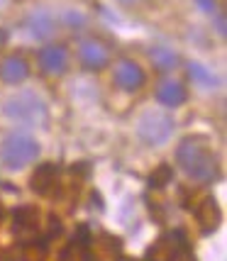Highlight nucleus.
<instances>
[{"label": "nucleus", "mask_w": 227, "mask_h": 261, "mask_svg": "<svg viewBox=\"0 0 227 261\" xmlns=\"http://www.w3.org/2000/svg\"><path fill=\"white\" fill-rule=\"evenodd\" d=\"M195 220H198V227L203 234H210L215 232L220 220H222V213H220V205H217L215 198H203L198 207H195Z\"/></svg>", "instance_id": "obj_7"}, {"label": "nucleus", "mask_w": 227, "mask_h": 261, "mask_svg": "<svg viewBox=\"0 0 227 261\" xmlns=\"http://www.w3.org/2000/svg\"><path fill=\"white\" fill-rule=\"evenodd\" d=\"M39 156V144L30 135H10L0 147V161L5 169H24Z\"/></svg>", "instance_id": "obj_2"}, {"label": "nucleus", "mask_w": 227, "mask_h": 261, "mask_svg": "<svg viewBox=\"0 0 227 261\" xmlns=\"http://www.w3.org/2000/svg\"><path fill=\"white\" fill-rule=\"evenodd\" d=\"M191 76H193L198 83H213V76H210L208 71H203L198 64H191Z\"/></svg>", "instance_id": "obj_19"}, {"label": "nucleus", "mask_w": 227, "mask_h": 261, "mask_svg": "<svg viewBox=\"0 0 227 261\" xmlns=\"http://www.w3.org/2000/svg\"><path fill=\"white\" fill-rule=\"evenodd\" d=\"M186 249H191L188 237L183 234L181 229H173V232L159 237L152 247H149L144 261H176Z\"/></svg>", "instance_id": "obj_4"}, {"label": "nucleus", "mask_w": 227, "mask_h": 261, "mask_svg": "<svg viewBox=\"0 0 227 261\" xmlns=\"http://www.w3.org/2000/svg\"><path fill=\"white\" fill-rule=\"evenodd\" d=\"M5 115L10 120H15V122H22V125H44L46 122L44 102L39 100L37 95H32V93H20L17 98L8 100Z\"/></svg>", "instance_id": "obj_3"}, {"label": "nucleus", "mask_w": 227, "mask_h": 261, "mask_svg": "<svg viewBox=\"0 0 227 261\" xmlns=\"http://www.w3.org/2000/svg\"><path fill=\"white\" fill-rule=\"evenodd\" d=\"M71 254H73V244H68L66 249H64L61 254H59V261H76L73 256H71Z\"/></svg>", "instance_id": "obj_21"}, {"label": "nucleus", "mask_w": 227, "mask_h": 261, "mask_svg": "<svg viewBox=\"0 0 227 261\" xmlns=\"http://www.w3.org/2000/svg\"><path fill=\"white\" fill-rule=\"evenodd\" d=\"M46 249H49V239H32L30 244H24V261H44Z\"/></svg>", "instance_id": "obj_15"}, {"label": "nucleus", "mask_w": 227, "mask_h": 261, "mask_svg": "<svg viewBox=\"0 0 227 261\" xmlns=\"http://www.w3.org/2000/svg\"><path fill=\"white\" fill-rule=\"evenodd\" d=\"M54 234H61V220L57 215H49V234H46V239H52Z\"/></svg>", "instance_id": "obj_20"}, {"label": "nucleus", "mask_w": 227, "mask_h": 261, "mask_svg": "<svg viewBox=\"0 0 227 261\" xmlns=\"http://www.w3.org/2000/svg\"><path fill=\"white\" fill-rule=\"evenodd\" d=\"M59 183V166L46 161V164H39L37 171L32 173L30 178V188H32L37 195H49Z\"/></svg>", "instance_id": "obj_6"}, {"label": "nucleus", "mask_w": 227, "mask_h": 261, "mask_svg": "<svg viewBox=\"0 0 227 261\" xmlns=\"http://www.w3.org/2000/svg\"><path fill=\"white\" fill-rule=\"evenodd\" d=\"M81 261H100L98 256H93L91 249H81Z\"/></svg>", "instance_id": "obj_22"}, {"label": "nucleus", "mask_w": 227, "mask_h": 261, "mask_svg": "<svg viewBox=\"0 0 227 261\" xmlns=\"http://www.w3.org/2000/svg\"><path fill=\"white\" fill-rule=\"evenodd\" d=\"M39 66L46 73H61L66 68V49L64 46H44L39 51Z\"/></svg>", "instance_id": "obj_9"}, {"label": "nucleus", "mask_w": 227, "mask_h": 261, "mask_svg": "<svg viewBox=\"0 0 227 261\" xmlns=\"http://www.w3.org/2000/svg\"><path fill=\"white\" fill-rule=\"evenodd\" d=\"M0 220H3V210H0Z\"/></svg>", "instance_id": "obj_25"}, {"label": "nucleus", "mask_w": 227, "mask_h": 261, "mask_svg": "<svg viewBox=\"0 0 227 261\" xmlns=\"http://www.w3.org/2000/svg\"><path fill=\"white\" fill-rule=\"evenodd\" d=\"M81 61L86 64V68H103L108 64V49L98 42H86L81 46Z\"/></svg>", "instance_id": "obj_11"}, {"label": "nucleus", "mask_w": 227, "mask_h": 261, "mask_svg": "<svg viewBox=\"0 0 227 261\" xmlns=\"http://www.w3.org/2000/svg\"><path fill=\"white\" fill-rule=\"evenodd\" d=\"M176 164L181 166V171L193 178L195 183H213L220 176V166H217V159L213 156L210 147L205 144L203 139H183L179 149H176Z\"/></svg>", "instance_id": "obj_1"}, {"label": "nucleus", "mask_w": 227, "mask_h": 261, "mask_svg": "<svg viewBox=\"0 0 227 261\" xmlns=\"http://www.w3.org/2000/svg\"><path fill=\"white\" fill-rule=\"evenodd\" d=\"M169 183H173V169H171V164H161V166H157L154 173L149 176V188L161 191V188H166Z\"/></svg>", "instance_id": "obj_14"}, {"label": "nucleus", "mask_w": 227, "mask_h": 261, "mask_svg": "<svg viewBox=\"0 0 227 261\" xmlns=\"http://www.w3.org/2000/svg\"><path fill=\"white\" fill-rule=\"evenodd\" d=\"M176 261H195V254H193L191 249H186V251H183V254H181V256H179Z\"/></svg>", "instance_id": "obj_23"}, {"label": "nucleus", "mask_w": 227, "mask_h": 261, "mask_svg": "<svg viewBox=\"0 0 227 261\" xmlns=\"http://www.w3.org/2000/svg\"><path fill=\"white\" fill-rule=\"evenodd\" d=\"M12 225L15 232H34L39 227V210L34 205H20L12 210Z\"/></svg>", "instance_id": "obj_10"}, {"label": "nucleus", "mask_w": 227, "mask_h": 261, "mask_svg": "<svg viewBox=\"0 0 227 261\" xmlns=\"http://www.w3.org/2000/svg\"><path fill=\"white\" fill-rule=\"evenodd\" d=\"M30 30H32L34 37H46V34H52V30H54V24H52V17L46 15V12H37V15H32V20H30Z\"/></svg>", "instance_id": "obj_16"}, {"label": "nucleus", "mask_w": 227, "mask_h": 261, "mask_svg": "<svg viewBox=\"0 0 227 261\" xmlns=\"http://www.w3.org/2000/svg\"><path fill=\"white\" fill-rule=\"evenodd\" d=\"M152 59H154V66L161 68V71H169V68L176 66V54L169 49H161V46L152 51Z\"/></svg>", "instance_id": "obj_17"}, {"label": "nucleus", "mask_w": 227, "mask_h": 261, "mask_svg": "<svg viewBox=\"0 0 227 261\" xmlns=\"http://www.w3.org/2000/svg\"><path fill=\"white\" fill-rule=\"evenodd\" d=\"M157 98L169 108H179L186 100V88L181 83H173V81H164L159 88H157Z\"/></svg>", "instance_id": "obj_12"}, {"label": "nucleus", "mask_w": 227, "mask_h": 261, "mask_svg": "<svg viewBox=\"0 0 227 261\" xmlns=\"http://www.w3.org/2000/svg\"><path fill=\"white\" fill-rule=\"evenodd\" d=\"M91 242H93V234H91V229H88V225H79L76 234H73V242H71L73 249H88Z\"/></svg>", "instance_id": "obj_18"}, {"label": "nucleus", "mask_w": 227, "mask_h": 261, "mask_svg": "<svg viewBox=\"0 0 227 261\" xmlns=\"http://www.w3.org/2000/svg\"><path fill=\"white\" fill-rule=\"evenodd\" d=\"M27 73H30V68L24 64V59H17V57L5 59L3 66H0V76L8 83H20V81L27 79Z\"/></svg>", "instance_id": "obj_13"}, {"label": "nucleus", "mask_w": 227, "mask_h": 261, "mask_svg": "<svg viewBox=\"0 0 227 261\" xmlns=\"http://www.w3.org/2000/svg\"><path fill=\"white\" fill-rule=\"evenodd\" d=\"M117 261H139V259H132V256H120Z\"/></svg>", "instance_id": "obj_24"}, {"label": "nucleus", "mask_w": 227, "mask_h": 261, "mask_svg": "<svg viewBox=\"0 0 227 261\" xmlns=\"http://www.w3.org/2000/svg\"><path fill=\"white\" fill-rule=\"evenodd\" d=\"M139 139L142 142H147L149 147H159L164 144L166 139L171 137L173 132V122H171V117L166 115H159V113H149L142 117V122H139Z\"/></svg>", "instance_id": "obj_5"}, {"label": "nucleus", "mask_w": 227, "mask_h": 261, "mask_svg": "<svg viewBox=\"0 0 227 261\" xmlns=\"http://www.w3.org/2000/svg\"><path fill=\"white\" fill-rule=\"evenodd\" d=\"M144 71L137 66L135 61H120L115 68V83L122 88V91H139L144 86Z\"/></svg>", "instance_id": "obj_8"}]
</instances>
